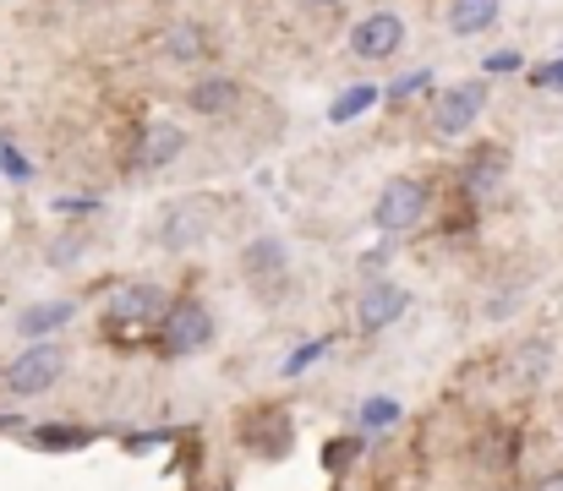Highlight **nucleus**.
<instances>
[{"label":"nucleus","mask_w":563,"mask_h":491,"mask_svg":"<svg viewBox=\"0 0 563 491\" xmlns=\"http://www.w3.org/2000/svg\"><path fill=\"white\" fill-rule=\"evenodd\" d=\"M427 202H432V191H427L421 180H410V175H394V180L377 191L373 224L383 230V235H405V230H416V224L427 219Z\"/></svg>","instance_id":"nucleus-1"},{"label":"nucleus","mask_w":563,"mask_h":491,"mask_svg":"<svg viewBox=\"0 0 563 491\" xmlns=\"http://www.w3.org/2000/svg\"><path fill=\"white\" fill-rule=\"evenodd\" d=\"M66 371V349L60 344H27L11 366H5V388L16 399H33V393H49Z\"/></svg>","instance_id":"nucleus-2"},{"label":"nucleus","mask_w":563,"mask_h":491,"mask_svg":"<svg viewBox=\"0 0 563 491\" xmlns=\"http://www.w3.org/2000/svg\"><path fill=\"white\" fill-rule=\"evenodd\" d=\"M208 338H213V323L197 301H170L159 312V349L165 355H197Z\"/></svg>","instance_id":"nucleus-3"},{"label":"nucleus","mask_w":563,"mask_h":491,"mask_svg":"<svg viewBox=\"0 0 563 491\" xmlns=\"http://www.w3.org/2000/svg\"><path fill=\"white\" fill-rule=\"evenodd\" d=\"M290 443H296V432H290V415L279 404H263L241 421V448L257 459H279V454H290Z\"/></svg>","instance_id":"nucleus-4"},{"label":"nucleus","mask_w":563,"mask_h":491,"mask_svg":"<svg viewBox=\"0 0 563 491\" xmlns=\"http://www.w3.org/2000/svg\"><path fill=\"white\" fill-rule=\"evenodd\" d=\"M170 306V295L159 284H121L104 301V323L110 327H137V323H159V312Z\"/></svg>","instance_id":"nucleus-5"},{"label":"nucleus","mask_w":563,"mask_h":491,"mask_svg":"<svg viewBox=\"0 0 563 491\" xmlns=\"http://www.w3.org/2000/svg\"><path fill=\"white\" fill-rule=\"evenodd\" d=\"M208 230H213L208 202H176V208L165 213V224H159V246H165V252H197V246L208 241Z\"/></svg>","instance_id":"nucleus-6"},{"label":"nucleus","mask_w":563,"mask_h":491,"mask_svg":"<svg viewBox=\"0 0 563 491\" xmlns=\"http://www.w3.org/2000/svg\"><path fill=\"white\" fill-rule=\"evenodd\" d=\"M482 104H487V82H460V88L438 93L432 121H438V132H443V137H460V132L482 115Z\"/></svg>","instance_id":"nucleus-7"},{"label":"nucleus","mask_w":563,"mask_h":491,"mask_svg":"<svg viewBox=\"0 0 563 491\" xmlns=\"http://www.w3.org/2000/svg\"><path fill=\"white\" fill-rule=\"evenodd\" d=\"M399 44H405V22H399L394 11H373V16H362V22H356V33H351V49H356L362 60H388Z\"/></svg>","instance_id":"nucleus-8"},{"label":"nucleus","mask_w":563,"mask_h":491,"mask_svg":"<svg viewBox=\"0 0 563 491\" xmlns=\"http://www.w3.org/2000/svg\"><path fill=\"white\" fill-rule=\"evenodd\" d=\"M405 306H410V295H405L399 284L377 279V284H367V295L356 301V327H362V333H383L388 323L405 317Z\"/></svg>","instance_id":"nucleus-9"},{"label":"nucleus","mask_w":563,"mask_h":491,"mask_svg":"<svg viewBox=\"0 0 563 491\" xmlns=\"http://www.w3.org/2000/svg\"><path fill=\"white\" fill-rule=\"evenodd\" d=\"M504 175H509V154L493 148V143H482V148L465 159V169H460V186H465L471 197H493V191L504 186Z\"/></svg>","instance_id":"nucleus-10"},{"label":"nucleus","mask_w":563,"mask_h":491,"mask_svg":"<svg viewBox=\"0 0 563 491\" xmlns=\"http://www.w3.org/2000/svg\"><path fill=\"white\" fill-rule=\"evenodd\" d=\"M548 366H553V338H526V344L509 355L504 377H509L515 388H531V382H542V377H548Z\"/></svg>","instance_id":"nucleus-11"},{"label":"nucleus","mask_w":563,"mask_h":491,"mask_svg":"<svg viewBox=\"0 0 563 491\" xmlns=\"http://www.w3.org/2000/svg\"><path fill=\"white\" fill-rule=\"evenodd\" d=\"M181 148H187V132L170 126V121H159V126H148V137H143V148H137V164H143V169H159V164L176 159Z\"/></svg>","instance_id":"nucleus-12"},{"label":"nucleus","mask_w":563,"mask_h":491,"mask_svg":"<svg viewBox=\"0 0 563 491\" xmlns=\"http://www.w3.org/2000/svg\"><path fill=\"white\" fill-rule=\"evenodd\" d=\"M493 22H498V0H449V33L471 38Z\"/></svg>","instance_id":"nucleus-13"},{"label":"nucleus","mask_w":563,"mask_h":491,"mask_svg":"<svg viewBox=\"0 0 563 491\" xmlns=\"http://www.w3.org/2000/svg\"><path fill=\"white\" fill-rule=\"evenodd\" d=\"M235 99H241V88H235L230 77H202V82L187 93V104L197 110V115H224Z\"/></svg>","instance_id":"nucleus-14"},{"label":"nucleus","mask_w":563,"mask_h":491,"mask_svg":"<svg viewBox=\"0 0 563 491\" xmlns=\"http://www.w3.org/2000/svg\"><path fill=\"white\" fill-rule=\"evenodd\" d=\"M241 268H246L252 279H274V274H285V252H279V241H252V246L241 252Z\"/></svg>","instance_id":"nucleus-15"},{"label":"nucleus","mask_w":563,"mask_h":491,"mask_svg":"<svg viewBox=\"0 0 563 491\" xmlns=\"http://www.w3.org/2000/svg\"><path fill=\"white\" fill-rule=\"evenodd\" d=\"M71 301H55V306H33V312H22V338H44V333H55L60 323H71Z\"/></svg>","instance_id":"nucleus-16"},{"label":"nucleus","mask_w":563,"mask_h":491,"mask_svg":"<svg viewBox=\"0 0 563 491\" xmlns=\"http://www.w3.org/2000/svg\"><path fill=\"white\" fill-rule=\"evenodd\" d=\"M88 443H93V432H82V426H38V432H33V448H49V454L88 448Z\"/></svg>","instance_id":"nucleus-17"},{"label":"nucleus","mask_w":563,"mask_h":491,"mask_svg":"<svg viewBox=\"0 0 563 491\" xmlns=\"http://www.w3.org/2000/svg\"><path fill=\"white\" fill-rule=\"evenodd\" d=\"M356 459H362V437H334V443H323V470H329V476H345Z\"/></svg>","instance_id":"nucleus-18"},{"label":"nucleus","mask_w":563,"mask_h":491,"mask_svg":"<svg viewBox=\"0 0 563 491\" xmlns=\"http://www.w3.org/2000/svg\"><path fill=\"white\" fill-rule=\"evenodd\" d=\"M373 104H377V88H351V93L329 110V121H334V126H345V121H356V115H362V110H373Z\"/></svg>","instance_id":"nucleus-19"},{"label":"nucleus","mask_w":563,"mask_h":491,"mask_svg":"<svg viewBox=\"0 0 563 491\" xmlns=\"http://www.w3.org/2000/svg\"><path fill=\"white\" fill-rule=\"evenodd\" d=\"M165 49H170V60H197V55H202V27L181 22V27L165 38Z\"/></svg>","instance_id":"nucleus-20"},{"label":"nucleus","mask_w":563,"mask_h":491,"mask_svg":"<svg viewBox=\"0 0 563 491\" xmlns=\"http://www.w3.org/2000/svg\"><path fill=\"white\" fill-rule=\"evenodd\" d=\"M394 421H399V404H394V399H367V404H362V426H394Z\"/></svg>","instance_id":"nucleus-21"},{"label":"nucleus","mask_w":563,"mask_h":491,"mask_svg":"<svg viewBox=\"0 0 563 491\" xmlns=\"http://www.w3.org/2000/svg\"><path fill=\"white\" fill-rule=\"evenodd\" d=\"M323 349H329V338H312V344H307V349H296V355H290V360H285V377H290V371H301V366H312V360H318V355H323Z\"/></svg>","instance_id":"nucleus-22"},{"label":"nucleus","mask_w":563,"mask_h":491,"mask_svg":"<svg viewBox=\"0 0 563 491\" xmlns=\"http://www.w3.org/2000/svg\"><path fill=\"white\" fill-rule=\"evenodd\" d=\"M427 82H432V71H405V77L394 82V93H399V99H410V93H427Z\"/></svg>","instance_id":"nucleus-23"},{"label":"nucleus","mask_w":563,"mask_h":491,"mask_svg":"<svg viewBox=\"0 0 563 491\" xmlns=\"http://www.w3.org/2000/svg\"><path fill=\"white\" fill-rule=\"evenodd\" d=\"M0 169H5V175H11V180H27V175H33V164L22 159V154H16V148H0Z\"/></svg>","instance_id":"nucleus-24"},{"label":"nucleus","mask_w":563,"mask_h":491,"mask_svg":"<svg viewBox=\"0 0 563 491\" xmlns=\"http://www.w3.org/2000/svg\"><path fill=\"white\" fill-rule=\"evenodd\" d=\"M537 88H553V93H563V60H553V66H542L537 77H531Z\"/></svg>","instance_id":"nucleus-25"},{"label":"nucleus","mask_w":563,"mask_h":491,"mask_svg":"<svg viewBox=\"0 0 563 491\" xmlns=\"http://www.w3.org/2000/svg\"><path fill=\"white\" fill-rule=\"evenodd\" d=\"M93 197H55V213H93Z\"/></svg>","instance_id":"nucleus-26"},{"label":"nucleus","mask_w":563,"mask_h":491,"mask_svg":"<svg viewBox=\"0 0 563 491\" xmlns=\"http://www.w3.org/2000/svg\"><path fill=\"white\" fill-rule=\"evenodd\" d=\"M487 71H520V55L515 49H498V55H487Z\"/></svg>","instance_id":"nucleus-27"},{"label":"nucleus","mask_w":563,"mask_h":491,"mask_svg":"<svg viewBox=\"0 0 563 491\" xmlns=\"http://www.w3.org/2000/svg\"><path fill=\"white\" fill-rule=\"evenodd\" d=\"M77 252H82V246H77V241H60V246H55V263H71V257H77Z\"/></svg>","instance_id":"nucleus-28"},{"label":"nucleus","mask_w":563,"mask_h":491,"mask_svg":"<svg viewBox=\"0 0 563 491\" xmlns=\"http://www.w3.org/2000/svg\"><path fill=\"white\" fill-rule=\"evenodd\" d=\"M537 491H563V470H553V476H548V481H542Z\"/></svg>","instance_id":"nucleus-29"},{"label":"nucleus","mask_w":563,"mask_h":491,"mask_svg":"<svg viewBox=\"0 0 563 491\" xmlns=\"http://www.w3.org/2000/svg\"><path fill=\"white\" fill-rule=\"evenodd\" d=\"M301 5H307V11H318V5H340V0H301Z\"/></svg>","instance_id":"nucleus-30"}]
</instances>
